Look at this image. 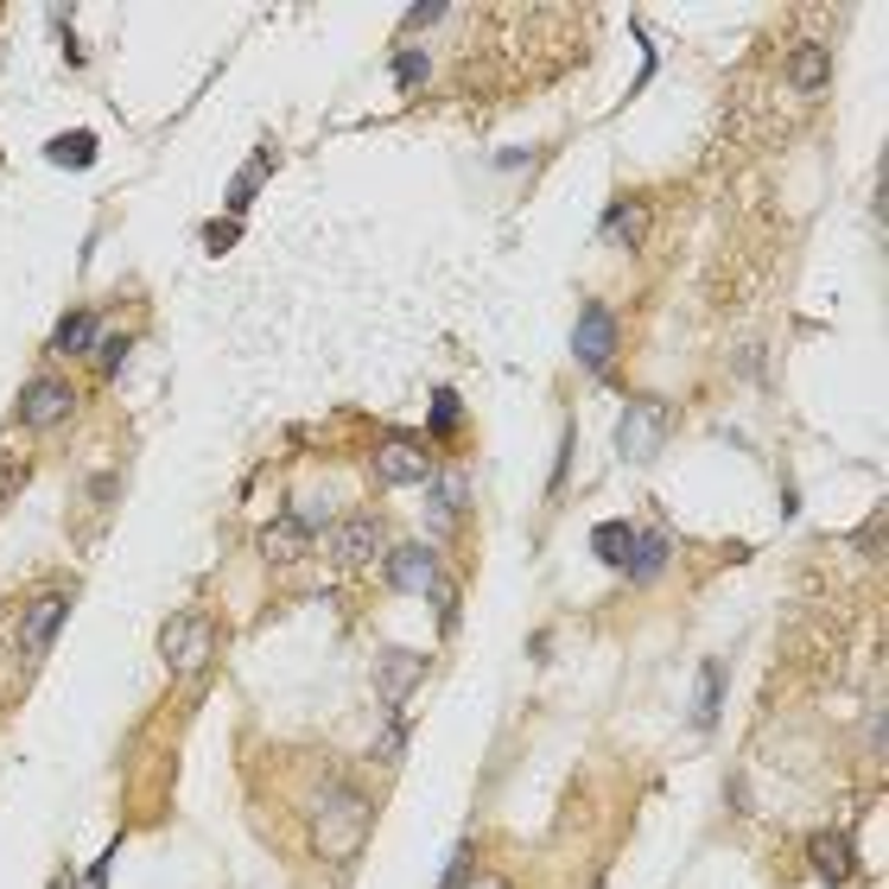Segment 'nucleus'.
I'll use <instances>...</instances> for the list:
<instances>
[{"instance_id":"6e6552de","label":"nucleus","mask_w":889,"mask_h":889,"mask_svg":"<svg viewBox=\"0 0 889 889\" xmlns=\"http://www.w3.org/2000/svg\"><path fill=\"white\" fill-rule=\"evenodd\" d=\"M388 584H394V591H413V597H438V584H445V572H438V553H432V547H420V540L394 547V553H388Z\"/></svg>"},{"instance_id":"6ab92c4d","label":"nucleus","mask_w":889,"mask_h":889,"mask_svg":"<svg viewBox=\"0 0 889 889\" xmlns=\"http://www.w3.org/2000/svg\"><path fill=\"white\" fill-rule=\"evenodd\" d=\"M718 699H724V667L706 660V667H699V699H692V724H699V731L718 718Z\"/></svg>"},{"instance_id":"f257e3e1","label":"nucleus","mask_w":889,"mask_h":889,"mask_svg":"<svg viewBox=\"0 0 889 889\" xmlns=\"http://www.w3.org/2000/svg\"><path fill=\"white\" fill-rule=\"evenodd\" d=\"M369 833V801L350 782H325L311 794V845L318 858H350Z\"/></svg>"},{"instance_id":"5701e85b","label":"nucleus","mask_w":889,"mask_h":889,"mask_svg":"<svg viewBox=\"0 0 889 889\" xmlns=\"http://www.w3.org/2000/svg\"><path fill=\"white\" fill-rule=\"evenodd\" d=\"M445 13H452L445 0H426V7H406V13H401V25H406V32H426V25H438Z\"/></svg>"},{"instance_id":"7c9ffc66","label":"nucleus","mask_w":889,"mask_h":889,"mask_svg":"<svg viewBox=\"0 0 889 889\" xmlns=\"http://www.w3.org/2000/svg\"><path fill=\"white\" fill-rule=\"evenodd\" d=\"M464 889H508V883H496V877H477V883H464Z\"/></svg>"},{"instance_id":"1a4fd4ad","label":"nucleus","mask_w":889,"mask_h":889,"mask_svg":"<svg viewBox=\"0 0 889 889\" xmlns=\"http://www.w3.org/2000/svg\"><path fill=\"white\" fill-rule=\"evenodd\" d=\"M420 680H426V655H413V648H381V655H375V692H381V706H406Z\"/></svg>"},{"instance_id":"4468645a","label":"nucleus","mask_w":889,"mask_h":889,"mask_svg":"<svg viewBox=\"0 0 889 889\" xmlns=\"http://www.w3.org/2000/svg\"><path fill=\"white\" fill-rule=\"evenodd\" d=\"M787 83H794L801 96H819V89L833 83V51H826V45H801L794 57H787Z\"/></svg>"},{"instance_id":"423d86ee","label":"nucleus","mask_w":889,"mask_h":889,"mask_svg":"<svg viewBox=\"0 0 889 889\" xmlns=\"http://www.w3.org/2000/svg\"><path fill=\"white\" fill-rule=\"evenodd\" d=\"M572 356H579V369H591V375H604L610 356H616V311L610 305H584L579 311V330H572Z\"/></svg>"},{"instance_id":"ddd939ff","label":"nucleus","mask_w":889,"mask_h":889,"mask_svg":"<svg viewBox=\"0 0 889 889\" xmlns=\"http://www.w3.org/2000/svg\"><path fill=\"white\" fill-rule=\"evenodd\" d=\"M667 553H674V547H667V533H660V528H635V540H629V565H623V572H629L635 584H655V579H660V565H667Z\"/></svg>"},{"instance_id":"f8f14e48","label":"nucleus","mask_w":889,"mask_h":889,"mask_svg":"<svg viewBox=\"0 0 889 889\" xmlns=\"http://www.w3.org/2000/svg\"><path fill=\"white\" fill-rule=\"evenodd\" d=\"M807 858H813V870H819L826 883H851V877H858V858H851V838L845 833H819L807 845Z\"/></svg>"},{"instance_id":"c756f323","label":"nucleus","mask_w":889,"mask_h":889,"mask_svg":"<svg viewBox=\"0 0 889 889\" xmlns=\"http://www.w3.org/2000/svg\"><path fill=\"white\" fill-rule=\"evenodd\" d=\"M13 477H20V464H0V502L13 496Z\"/></svg>"},{"instance_id":"cd10ccee","label":"nucleus","mask_w":889,"mask_h":889,"mask_svg":"<svg viewBox=\"0 0 889 889\" xmlns=\"http://www.w3.org/2000/svg\"><path fill=\"white\" fill-rule=\"evenodd\" d=\"M121 356H127V337H115V343L102 350V375H115V369H121Z\"/></svg>"},{"instance_id":"aec40b11","label":"nucleus","mask_w":889,"mask_h":889,"mask_svg":"<svg viewBox=\"0 0 889 889\" xmlns=\"http://www.w3.org/2000/svg\"><path fill=\"white\" fill-rule=\"evenodd\" d=\"M464 502H470L464 477H432V528H445L452 515H464Z\"/></svg>"},{"instance_id":"0eeeda50","label":"nucleus","mask_w":889,"mask_h":889,"mask_svg":"<svg viewBox=\"0 0 889 889\" xmlns=\"http://www.w3.org/2000/svg\"><path fill=\"white\" fill-rule=\"evenodd\" d=\"M375 477L388 489H406V483H432V457L420 438H406V432H388L375 445Z\"/></svg>"},{"instance_id":"2eb2a0df","label":"nucleus","mask_w":889,"mask_h":889,"mask_svg":"<svg viewBox=\"0 0 889 889\" xmlns=\"http://www.w3.org/2000/svg\"><path fill=\"white\" fill-rule=\"evenodd\" d=\"M96 343H102L96 311H64V325L51 330V350H64V356H83V350H96Z\"/></svg>"},{"instance_id":"a211bd4d","label":"nucleus","mask_w":889,"mask_h":889,"mask_svg":"<svg viewBox=\"0 0 889 889\" xmlns=\"http://www.w3.org/2000/svg\"><path fill=\"white\" fill-rule=\"evenodd\" d=\"M629 540H635L629 521H597L591 528V553L604 559V565H629Z\"/></svg>"},{"instance_id":"f3484780","label":"nucleus","mask_w":889,"mask_h":889,"mask_svg":"<svg viewBox=\"0 0 889 889\" xmlns=\"http://www.w3.org/2000/svg\"><path fill=\"white\" fill-rule=\"evenodd\" d=\"M45 159L51 166H64V172H89V166H96V134L76 127V134H64V140H51Z\"/></svg>"},{"instance_id":"dca6fc26","label":"nucleus","mask_w":889,"mask_h":889,"mask_svg":"<svg viewBox=\"0 0 889 889\" xmlns=\"http://www.w3.org/2000/svg\"><path fill=\"white\" fill-rule=\"evenodd\" d=\"M642 223H648V203L642 198H623L604 210V242H623V248H635L642 242Z\"/></svg>"},{"instance_id":"4be33fe9","label":"nucleus","mask_w":889,"mask_h":889,"mask_svg":"<svg viewBox=\"0 0 889 889\" xmlns=\"http://www.w3.org/2000/svg\"><path fill=\"white\" fill-rule=\"evenodd\" d=\"M457 420H464V406H457V394L452 388H438V394H432V420H426V432L432 438H452V426Z\"/></svg>"},{"instance_id":"412c9836","label":"nucleus","mask_w":889,"mask_h":889,"mask_svg":"<svg viewBox=\"0 0 889 889\" xmlns=\"http://www.w3.org/2000/svg\"><path fill=\"white\" fill-rule=\"evenodd\" d=\"M267 166H274V159H267V152H254L248 166H242V172H235V184H229V216H235V210H248V198L254 191H261V178H267Z\"/></svg>"},{"instance_id":"7ed1b4c3","label":"nucleus","mask_w":889,"mask_h":889,"mask_svg":"<svg viewBox=\"0 0 889 889\" xmlns=\"http://www.w3.org/2000/svg\"><path fill=\"white\" fill-rule=\"evenodd\" d=\"M13 413H20L25 432H51V426H64V420L76 413V388L64 375H32L20 388V406H13Z\"/></svg>"},{"instance_id":"20e7f679","label":"nucleus","mask_w":889,"mask_h":889,"mask_svg":"<svg viewBox=\"0 0 889 889\" xmlns=\"http://www.w3.org/2000/svg\"><path fill=\"white\" fill-rule=\"evenodd\" d=\"M64 610H71V591H64V584H57V591H39V597L25 604V623H20V660L25 667L45 660V648L57 642V629H64Z\"/></svg>"},{"instance_id":"393cba45","label":"nucleus","mask_w":889,"mask_h":889,"mask_svg":"<svg viewBox=\"0 0 889 889\" xmlns=\"http://www.w3.org/2000/svg\"><path fill=\"white\" fill-rule=\"evenodd\" d=\"M464 877H470V845H457L452 870H445V889H464Z\"/></svg>"},{"instance_id":"bb28decb","label":"nucleus","mask_w":889,"mask_h":889,"mask_svg":"<svg viewBox=\"0 0 889 889\" xmlns=\"http://www.w3.org/2000/svg\"><path fill=\"white\" fill-rule=\"evenodd\" d=\"M229 242H235V216H223V223H210V254H223Z\"/></svg>"},{"instance_id":"9d476101","label":"nucleus","mask_w":889,"mask_h":889,"mask_svg":"<svg viewBox=\"0 0 889 889\" xmlns=\"http://www.w3.org/2000/svg\"><path fill=\"white\" fill-rule=\"evenodd\" d=\"M330 553H337V565H369L381 553V521L375 515H343L330 528Z\"/></svg>"},{"instance_id":"a878e982","label":"nucleus","mask_w":889,"mask_h":889,"mask_svg":"<svg viewBox=\"0 0 889 889\" xmlns=\"http://www.w3.org/2000/svg\"><path fill=\"white\" fill-rule=\"evenodd\" d=\"M565 464H572V426L559 432V457H553V496H559V483H565Z\"/></svg>"},{"instance_id":"f03ea898","label":"nucleus","mask_w":889,"mask_h":889,"mask_svg":"<svg viewBox=\"0 0 889 889\" xmlns=\"http://www.w3.org/2000/svg\"><path fill=\"white\" fill-rule=\"evenodd\" d=\"M159 655H166V667H172L178 680H198L203 667H210V655H216V623H210L203 610H178V616H166Z\"/></svg>"},{"instance_id":"39448f33","label":"nucleus","mask_w":889,"mask_h":889,"mask_svg":"<svg viewBox=\"0 0 889 889\" xmlns=\"http://www.w3.org/2000/svg\"><path fill=\"white\" fill-rule=\"evenodd\" d=\"M660 438H667V406L660 401H629L623 426H616V452L629 457V464H655Z\"/></svg>"},{"instance_id":"c85d7f7f","label":"nucleus","mask_w":889,"mask_h":889,"mask_svg":"<svg viewBox=\"0 0 889 889\" xmlns=\"http://www.w3.org/2000/svg\"><path fill=\"white\" fill-rule=\"evenodd\" d=\"M401 743H406V731H401V724H388V731H381V756L394 762V756H401Z\"/></svg>"},{"instance_id":"9b49d317","label":"nucleus","mask_w":889,"mask_h":889,"mask_svg":"<svg viewBox=\"0 0 889 889\" xmlns=\"http://www.w3.org/2000/svg\"><path fill=\"white\" fill-rule=\"evenodd\" d=\"M305 547H311V521H299V515H279L274 528L261 533V559L267 565H293Z\"/></svg>"},{"instance_id":"b1692460","label":"nucleus","mask_w":889,"mask_h":889,"mask_svg":"<svg viewBox=\"0 0 889 889\" xmlns=\"http://www.w3.org/2000/svg\"><path fill=\"white\" fill-rule=\"evenodd\" d=\"M394 76H401V83H426V51H401V57H394Z\"/></svg>"}]
</instances>
